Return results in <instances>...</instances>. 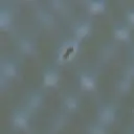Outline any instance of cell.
<instances>
[{"label": "cell", "instance_id": "d6986e66", "mask_svg": "<svg viewBox=\"0 0 134 134\" xmlns=\"http://www.w3.org/2000/svg\"><path fill=\"white\" fill-rule=\"evenodd\" d=\"M122 74L126 75V76H128L131 80H134V62L133 61L130 62L128 65L125 66Z\"/></svg>", "mask_w": 134, "mask_h": 134}, {"label": "cell", "instance_id": "52a82bcc", "mask_svg": "<svg viewBox=\"0 0 134 134\" xmlns=\"http://www.w3.org/2000/svg\"><path fill=\"white\" fill-rule=\"evenodd\" d=\"M45 103V91L43 88H37L30 90L24 98V105L31 113L39 111Z\"/></svg>", "mask_w": 134, "mask_h": 134}, {"label": "cell", "instance_id": "4fadbf2b", "mask_svg": "<svg viewBox=\"0 0 134 134\" xmlns=\"http://www.w3.org/2000/svg\"><path fill=\"white\" fill-rule=\"evenodd\" d=\"M14 20V12L12 6L8 3L0 4V28L6 30L10 27Z\"/></svg>", "mask_w": 134, "mask_h": 134}, {"label": "cell", "instance_id": "277c9868", "mask_svg": "<svg viewBox=\"0 0 134 134\" xmlns=\"http://www.w3.org/2000/svg\"><path fill=\"white\" fill-rule=\"evenodd\" d=\"M80 42H77L75 39L70 38L65 41H63L59 48L57 49V61L58 63H66L76 55L79 49H80Z\"/></svg>", "mask_w": 134, "mask_h": 134}, {"label": "cell", "instance_id": "2e32d148", "mask_svg": "<svg viewBox=\"0 0 134 134\" xmlns=\"http://www.w3.org/2000/svg\"><path fill=\"white\" fill-rule=\"evenodd\" d=\"M86 133L87 134H108V127L95 120L87 125Z\"/></svg>", "mask_w": 134, "mask_h": 134}, {"label": "cell", "instance_id": "5bb4252c", "mask_svg": "<svg viewBox=\"0 0 134 134\" xmlns=\"http://www.w3.org/2000/svg\"><path fill=\"white\" fill-rule=\"evenodd\" d=\"M132 82H133V80H131L128 76L121 74L118 77V80L116 81V84H115L116 91L120 95H126L127 93H129V91L132 88Z\"/></svg>", "mask_w": 134, "mask_h": 134}, {"label": "cell", "instance_id": "8992f818", "mask_svg": "<svg viewBox=\"0 0 134 134\" xmlns=\"http://www.w3.org/2000/svg\"><path fill=\"white\" fill-rule=\"evenodd\" d=\"M77 84L82 91L93 92L97 86V73L92 68H82L77 72Z\"/></svg>", "mask_w": 134, "mask_h": 134}, {"label": "cell", "instance_id": "9c48e42d", "mask_svg": "<svg viewBox=\"0 0 134 134\" xmlns=\"http://www.w3.org/2000/svg\"><path fill=\"white\" fill-rule=\"evenodd\" d=\"M42 87L54 88L58 86L61 80V72L55 65H48L42 71Z\"/></svg>", "mask_w": 134, "mask_h": 134}, {"label": "cell", "instance_id": "8fae6325", "mask_svg": "<svg viewBox=\"0 0 134 134\" xmlns=\"http://www.w3.org/2000/svg\"><path fill=\"white\" fill-rule=\"evenodd\" d=\"M36 19L38 23L45 28H52L55 25V17L49 7H40L36 10Z\"/></svg>", "mask_w": 134, "mask_h": 134}, {"label": "cell", "instance_id": "e0dca14e", "mask_svg": "<svg viewBox=\"0 0 134 134\" xmlns=\"http://www.w3.org/2000/svg\"><path fill=\"white\" fill-rule=\"evenodd\" d=\"M65 4L66 3L62 0H51L48 2V5L51 10H62V9H64Z\"/></svg>", "mask_w": 134, "mask_h": 134}, {"label": "cell", "instance_id": "3957f363", "mask_svg": "<svg viewBox=\"0 0 134 134\" xmlns=\"http://www.w3.org/2000/svg\"><path fill=\"white\" fill-rule=\"evenodd\" d=\"M34 113H31L24 105L17 106L13 109L10 113V125L15 130L19 131H25L29 128L31 116Z\"/></svg>", "mask_w": 134, "mask_h": 134}, {"label": "cell", "instance_id": "ffe728a7", "mask_svg": "<svg viewBox=\"0 0 134 134\" xmlns=\"http://www.w3.org/2000/svg\"><path fill=\"white\" fill-rule=\"evenodd\" d=\"M131 57H132V61L134 62V47L131 49Z\"/></svg>", "mask_w": 134, "mask_h": 134}, {"label": "cell", "instance_id": "6da1fadb", "mask_svg": "<svg viewBox=\"0 0 134 134\" xmlns=\"http://www.w3.org/2000/svg\"><path fill=\"white\" fill-rule=\"evenodd\" d=\"M21 71L20 61L13 55H2L0 59V88L4 91L7 84L19 76Z\"/></svg>", "mask_w": 134, "mask_h": 134}, {"label": "cell", "instance_id": "ac0fdd59", "mask_svg": "<svg viewBox=\"0 0 134 134\" xmlns=\"http://www.w3.org/2000/svg\"><path fill=\"white\" fill-rule=\"evenodd\" d=\"M125 22L131 27L134 26V7L128 8L125 13Z\"/></svg>", "mask_w": 134, "mask_h": 134}, {"label": "cell", "instance_id": "ba28073f", "mask_svg": "<svg viewBox=\"0 0 134 134\" xmlns=\"http://www.w3.org/2000/svg\"><path fill=\"white\" fill-rule=\"evenodd\" d=\"M93 30V23L89 19H81L72 25V38L77 42L87 39Z\"/></svg>", "mask_w": 134, "mask_h": 134}, {"label": "cell", "instance_id": "5b68a950", "mask_svg": "<svg viewBox=\"0 0 134 134\" xmlns=\"http://www.w3.org/2000/svg\"><path fill=\"white\" fill-rule=\"evenodd\" d=\"M14 43L19 53L23 55H35L38 51L36 39L28 34H17L14 38Z\"/></svg>", "mask_w": 134, "mask_h": 134}, {"label": "cell", "instance_id": "30bf717a", "mask_svg": "<svg viewBox=\"0 0 134 134\" xmlns=\"http://www.w3.org/2000/svg\"><path fill=\"white\" fill-rule=\"evenodd\" d=\"M62 108L68 112L73 113L76 112L81 107V97L75 91H66L61 99Z\"/></svg>", "mask_w": 134, "mask_h": 134}, {"label": "cell", "instance_id": "7a4b0ae2", "mask_svg": "<svg viewBox=\"0 0 134 134\" xmlns=\"http://www.w3.org/2000/svg\"><path fill=\"white\" fill-rule=\"evenodd\" d=\"M119 107L112 100L102 102L96 108V121L100 122L106 127L112 126L118 116Z\"/></svg>", "mask_w": 134, "mask_h": 134}, {"label": "cell", "instance_id": "7c38bea8", "mask_svg": "<svg viewBox=\"0 0 134 134\" xmlns=\"http://www.w3.org/2000/svg\"><path fill=\"white\" fill-rule=\"evenodd\" d=\"M112 36L117 42L128 43L131 41V27L126 22H117L112 28Z\"/></svg>", "mask_w": 134, "mask_h": 134}, {"label": "cell", "instance_id": "9a60e30c", "mask_svg": "<svg viewBox=\"0 0 134 134\" xmlns=\"http://www.w3.org/2000/svg\"><path fill=\"white\" fill-rule=\"evenodd\" d=\"M87 9L91 15H98L106 10L107 1L105 0H90L86 2Z\"/></svg>", "mask_w": 134, "mask_h": 134}]
</instances>
